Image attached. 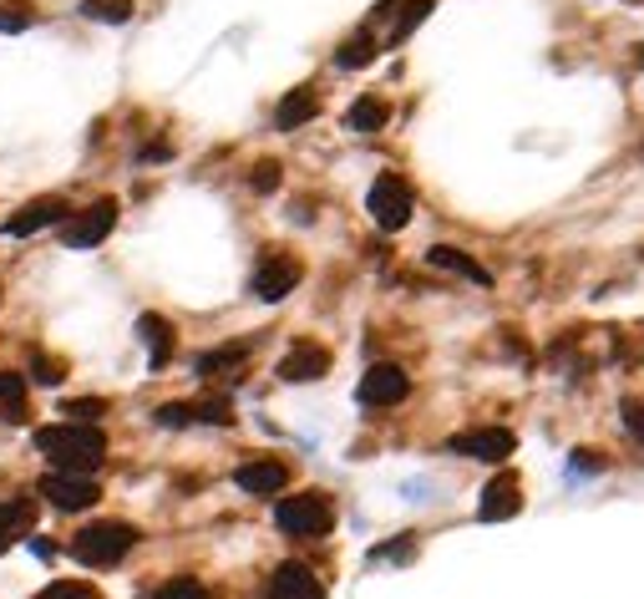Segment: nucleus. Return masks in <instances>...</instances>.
<instances>
[{
	"label": "nucleus",
	"mask_w": 644,
	"mask_h": 599,
	"mask_svg": "<svg viewBox=\"0 0 644 599\" xmlns=\"http://www.w3.org/2000/svg\"><path fill=\"white\" fill-rule=\"evenodd\" d=\"M31 26V0H0V31H25Z\"/></svg>",
	"instance_id": "25"
},
{
	"label": "nucleus",
	"mask_w": 644,
	"mask_h": 599,
	"mask_svg": "<svg viewBox=\"0 0 644 599\" xmlns=\"http://www.w3.org/2000/svg\"><path fill=\"white\" fill-rule=\"evenodd\" d=\"M254 341H234V346H218L208 356H198V376H224V372H239L244 361H249Z\"/></svg>",
	"instance_id": "21"
},
{
	"label": "nucleus",
	"mask_w": 644,
	"mask_h": 599,
	"mask_svg": "<svg viewBox=\"0 0 644 599\" xmlns=\"http://www.w3.org/2000/svg\"><path fill=\"white\" fill-rule=\"evenodd\" d=\"M275 518L285 534H295V539H325L335 524V508L325 493H299V498H285V504H279Z\"/></svg>",
	"instance_id": "3"
},
{
	"label": "nucleus",
	"mask_w": 644,
	"mask_h": 599,
	"mask_svg": "<svg viewBox=\"0 0 644 599\" xmlns=\"http://www.w3.org/2000/svg\"><path fill=\"white\" fill-rule=\"evenodd\" d=\"M330 372V351L320 346V341H295V346L285 351V361H279V382H320V376Z\"/></svg>",
	"instance_id": "11"
},
{
	"label": "nucleus",
	"mask_w": 644,
	"mask_h": 599,
	"mask_svg": "<svg viewBox=\"0 0 644 599\" xmlns=\"http://www.w3.org/2000/svg\"><path fill=\"white\" fill-rule=\"evenodd\" d=\"M67 199H31V204L21 209V214L6 219V234L11 240H25V234H37V229H51V224H67Z\"/></svg>",
	"instance_id": "12"
},
{
	"label": "nucleus",
	"mask_w": 644,
	"mask_h": 599,
	"mask_svg": "<svg viewBox=\"0 0 644 599\" xmlns=\"http://www.w3.org/2000/svg\"><path fill=\"white\" fill-rule=\"evenodd\" d=\"M163 599H208V589L198 579H173V585H163Z\"/></svg>",
	"instance_id": "29"
},
{
	"label": "nucleus",
	"mask_w": 644,
	"mask_h": 599,
	"mask_svg": "<svg viewBox=\"0 0 644 599\" xmlns=\"http://www.w3.org/2000/svg\"><path fill=\"white\" fill-rule=\"evenodd\" d=\"M96 412H108L102 396H86V402H67V417H96Z\"/></svg>",
	"instance_id": "31"
},
{
	"label": "nucleus",
	"mask_w": 644,
	"mask_h": 599,
	"mask_svg": "<svg viewBox=\"0 0 644 599\" xmlns=\"http://www.w3.org/2000/svg\"><path fill=\"white\" fill-rule=\"evenodd\" d=\"M249 189L254 193H275L279 189V163H259V169L249 173Z\"/></svg>",
	"instance_id": "28"
},
{
	"label": "nucleus",
	"mask_w": 644,
	"mask_h": 599,
	"mask_svg": "<svg viewBox=\"0 0 644 599\" xmlns=\"http://www.w3.org/2000/svg\"><path fill=\"white\" fill-rule=\"evenodd\" d=\"M523 508V488H518L513 473H498V478L482 488V504H478V518L482 524H502V518H513Z\"/></svg>",
	"instance_id": "13"
},
{
	"label": "nucleus",
	"mask_w": 644,
	"mask_h": 599,
	"mask_svg": "<svg viewBox=\"0 0 644 599\" xmlns=\"http://www.w3.org/2000/svg\"><path fill=\"white\" fill-rule=\"evenodd\" d=\"M376 51H381L376 31H360V37H350L346 47L335 51V67H346V72H356V67H370V61H376Z\"/></svg>",
	"instance_id": "22"
},
{
	"label": "nucleus",
	"mask_w": 644,
	"mask_h": 599,
	"mask_svg": "<svg viewBox=\"0 0 644 599\" xmlns=\"http://www.w3.org/2000/svg\"><path fill=\"white\" fill-rule=\"evenodd\" d=\"M269 599H325V585L305 564H279L269 579Z\"/></svg>",
	"instance_id": "15"
},
{
	"label": "nucleus",
	"mask_w": 644,
	"mask_h": 599,
	"mask_svg": "<svg viewBox=\"0 0 644 599\" xmlns=\"http://www.w3.org/2000/svg\"><path fill=\"white\" fill-rule=\"evenodd\" d=\"M320 112V102H315V92L310 87H299V92H289L285 102H279V112H275V122H279V132H295V128H305V122Z\"/></svg>",
	"instance_id": "20"
},
{
	"label": "nucleus",
	"mask_w": 644,
	"mask_h": 599,
	"mask_svg": "<svg viewBox=\"0 0 644 599\" xmlns=\"http://www.w3.org/2000/svg\"><path fill=\"white\" fill-rule=\"evenodd\" d=\"M386 118H391V108H386L381 97H360L346 122H350V132H381Z\"/></svg>",
	"instance_id": "23"
},
{
	"label": "nucleus",
	"mask_w": 644,
	"mask_h": 599,
	"mask_svg": "<svg viewBox=\"0 0 644 599\" xmlns=\"http://www.w3.org/2000/svg\"><path fill=\"white\" fill-rule=\"evenodd\" d=\"M457 457H478V463H502V457H513V432L508 427H472V432H457L452 443Z\"/></svg>",
	"instance_id": "8"
},
{
	"label": "nucleus",
	"mask_w": 644,
	"mask_h": 599,
	"mask_svg": "<svg viewBox=\"0 0 644 599\" xmlns=\"http://www.w3.org/2000/svg\"><path fill=\"white\" fill-rule=\"evenodd\" d=\"M31 528H37V504L31 498H6L0 504V554L11 549V544L31 539Z\"/></svg>",
	"instance_id": "16"
},
{
	"label": "nucleus",
	"mask_w": 644,
	"mask_h": 599,
	"mask_svg": "<svg viewBox=\"0 0 644 599\" xmlns=\"http://www.w3.org/2000/svg\"><path fill=\"white\" fill-rule=\"evenodd\" d=\"M37 599H102V595L86 585H51V589H41Z\"/></svg>",
	"instance_id": "30"
},
{
	"label": "nucleus",
	"mask_w": 644,
	"mask_h": 599,
	"mask_svg": "<svg viewBox=\"0 0 644 599\" xmlns=\"http://www.w3.org/2000/svg\"><path fill=\"white\" fill-rule=\"evenodd\" d=\"M431 264H437V270H452V275H462V280H472V285H492V275L488 270H482L478 260H467L462 250H452V244H437V250L427 254Z\"/></svg>",
	"instance_id": "19"
},
{
	"label": "nucleus",
	"mask_w": 644,
	"mask_h": 599,
	"mask_svg": "<svg viewBox=\"0 0 644 599\" xmlns=\"http://www.w3.org/2000/svg\"><path fill=\"white\" fill-rule=\"evenodd\" d=\"M411 396V376L401 372V366H370L366 382H360V402L366 407H396V402H406Z\"/></svg>",
	"instance_id": "10"
},
{
	"label": "nucleus",
	"mask_w": 644,
	"mask_h": 599,
	"mask_svg": "<svg viewBox=\"0 0 644 599\" xmlns=\"http://www.w3.org/2000/svg\"><path fill=\"white\" fill-rule=\"evenodd\" d=\"M132 11H137V0H82V16H86V21L122 26V21H132Z\"/></svg>",
	"instance_id": "24"
},
{
	"label": "nucleus",
	"mask_w": 644,
	"mask_h": 599,
	"mask_svg": "<svg viewBox=\"0 0 644 599\" xmlns=\"http://www.w3.org/2000/svg\"><path fill=\"white\" fill-rule=\"evenodd\" d=\"M366 209H370V219H376L386 234L406 229V219H411V183H406L401 173H381V179L370 183V193H366Z\"/></svg>",
	"instance_id": "4"
},
{
	"label": "nucleus",
	"mask_w": 644,
	"mask_h": 599,
	"mask_svg": "<svg viewBox=\"0 0 644 599\" xmlns=\"http://www.w3.org/2000/svg\"><path fill=\"white\" fill-rule=\"evenodd\" d=\"M299 280H305V264H299L295 254H264L259 270H254V295L275 305V300H285L289 290L299 285Z\"/></svg>",
	"instance_id": "7"
},
{
	"label": "nucleus",
	"mask_w": 644,
	"mask_h": 599,
	"mask_svg": "<svg viewBox=\"0 0 644 599\" xmlns=\"http://www.w3.org/2000/svg\"><path fill=\"white\" fill-rule=\"evenodd\" d=\"M61 372H67L61 361H51L47 351H31V382H41V386H57V382H61Z\"/></svg>",
	"instance_id": "26"
},
{
	"label": "nucleus",
	"mask_w": 644,
	"mask_h": 599,
	"mask_svg": "<svg viewBox=\"0 0 644 599\" xmlns=\"http://www.w3.org/2000/svg\"><path fill=\"white\" fill-rule=\"evenodd\" d=\"M132 544H137V528L117 524V518H102V524H86L82 534H76L72 554L82 564H92V569H112V564H122L132 554Z\"/></svg>",
	"instance_id": "2"
},
{
	"label": "nucleus",
	"mask_w": 644,
	"mask_h": 599,
	"mask_svg": "<svg viewBox=\"0 0 644 599\" xmlns=\"http://www.w3.org/2000/svg\"><path fill=\"white\" fill-rule=\"evenodd\" d=\"M112 224H117V199H96L82 214H67L61 244H67V250H92V244H102L112 234Z\"/></svg>",
	"instance_id": "6"
},
{
	"label": "nucleus",
	"mask_w": 644,
	"mask_h": 599,
	"mask_svg": "<svg viewBox=\"0 0 644 599\" xmlns=\"http://www.w3.org/2000/svg\"><path fill=\"white\" fill-rule=\"evenodd\" d=\"M624 427H630L634 437L644 443V407H640V402H624Z\"/></svg>",
	"instance_id": "32"
},
{
	"label": "nucleus",
	"mask_w": 644,
	"mask_h": 599,
	"mask_svg": "<svg viewBox=\"0 0 644 599\" xmlns=\"http://www.w3.org/2000/svg\"><path fill=\"white\" fill-rule=\"evenodd\" d=\"M427 16H431V0H386L381 11L370 16V26H376V21H391L386 41H391V47H401V41L411 37L421 21H427Z\"/></svg>",
	"instance_id": "14"
},
{
	"label": "nucleus",
	"mask_w": 644,
	"mask_h": 599,
	"mask_svg": "<svg viewBox=\"0 0 644 599\" xmlns=\"http://www.w3.org/2000/svg\"><path fill=\"white\" fill-rule=\"evenodd\" d=\"M234 483L244 493H254V498H275V493L289 488V463H279V457H249V463H239Z\"/></svg>",
	"instance_id": "9"
},
{
	"label": "nucleus",
	"mask_w": 644,
	"mask_h": 599,
	"mask_svg": "<svg viewBox=\"0 0 644 599\" xmlns=\"http://www.w3.org/2000/svg\"><path fill=\"white\" fill-rule=\"evenodd\" d=\"M137 331H143V346H147V366H167V356H173V325L163 321V315H143L137 321Z\"/></svg>",
	"instance_id": "17"
},
{
	"label": "nucleus",
	"mask_w": 644,
	"mask_h": 599,
	"mask_svg": "<svg viewBox=\"0 0 644 599\" xmlns=\"http://www.w3.org/2000/svg\"><path fill=\"white\" fill-rule=\"evenodd\" d=\"M188 422H193L188 402H167V407H157V427H188Z\"/></svg>",
	"instance_id": "27"
},
{
	"label": "nucleus",
	"mask_w": 644,
	"mask_h": 599,
	"mask_svg": "<svg viewBox=\"0 0 644 599\" xmlns=\"http://www.w3.org/2000/svg\"><path fill=\"white\" fill-rule=\"evenodd\" d=\"M41 498H47L51 508H61V514H82V508H92L96 498H102V488H96L92 473H72V468H57L41 478Z\"/></svg>",
	"instance_id": "5"
},
{
	"label": "nucleus",
	"mask_w": 644,
	"mask_h": 599,
	"mask_svg": "<svg viewBox=\"0 0 644 599\" xmlns=\"http://www.w3.org/2000/svg\"><path fill=\"white\" fill-rule=\"evenodd\" d=\"M0 417L6 422H31V396H25L21 372H0Z\"/></svg>",
	"instance_id": "18"
},
{
	"label": "nucleus",
	"mask_w": 644,
	"mask_h": 599,
	"mask_svg": "<svg viewBox=\"0 0 644 599\" xmlns=\"http://www.w3.org/2000/svg\"><path fill=\"white\" fill-rule=\"evenodd\" d=\"M37 453L51 457V468H72V473H92L102 457H108V437L86 422H61V427H41L37 432Z\"/></svg>",
	"instance_id": "1"
}]
</instances>
